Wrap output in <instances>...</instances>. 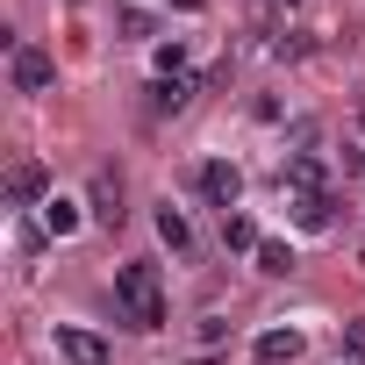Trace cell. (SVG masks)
<instances>
[{"label": "cell", "instance_id": "cell-1", "mask_svg": "<svg viewBox=\"0 0 365 365\" xmlns=\"http://www.w3.org/2000/svg\"><path fill=\"white\" fill-rule=\"evenodd\" d=\"M115 301H122V315L136 329H165V279H158V265H143V258L115 265Z\"/></svg>", "mask_w": 365, "mask_h": 365}, {"label": "cell", "instance_id": "cell-2", "mask_svg": "<svg viewBox=\"0 0 365 365\" xmlns=\"http://www.w3.org/2000/svg\"><path fill=\"white\" fill-rule=\"evenodd\" d=\"M51 344H58V358L65 365H108L115 351H108V336H93V329H79V322H58L51 329Z\"/></svg>", "mask_w": 365, "mask_h": 365}, {"label": "cell", "instance_id": "cell-3", "mask_svg": "<svg viewBox=\"0 0 365 365\" xmlns=\"http://www.w3.org/2000/svg\"><path fill=\"white\" fill-rule=\"evenodd\" d=\"M8 72H15V93H51V79H58V65L36 43H15L8 51Z\"/></svg>", "mask_w": 365, "mask_h": 365}, {"label": "cell", "instance_id": "cell-4", "mask_svg": "<svg viewBox=\"0 0 365 365\" xmlns=\"http://www.w3.org/2000/svg\"><path fill=\"white\" fill-rule=\"evenodd\" d=\"M51 194V172L36 165V158H15V172H8V208H36Z\"/></svg>", "mask_w": 365, "mask_h": 365}, {"label": "cell", "instance_id": "cell-5", "mask_svg": "<svg viewBox=\"0 0 365 365\" xmlns=\"http://www.w3.org/2000/svg\"><path fill=\"white\" fill-rule=\"evenodd\" d=\"M201 187H208V201L230 215V208H237V194H244V172H237L230 158H208V165H201Z\"/></svg>", "mask_w": 365, "mask_h": 365}, {"label": "cell", "instance_id": "cell-6", "mask_svg": "<svg viewBox=\"0 0 365 365\" xmlns=\"http://www.w3.org/2000/svg\"><path fill=\"white\" fill-rule=\"evenodd\" d=\"M251 351H258V365H294V358L308 351V336H301V329H265Z\"/></svg>", "mask_w": 365, "mask_h": 365}, {"label": "cell", "instance_id": "cell-7", "mask_svg": "<svg viewBox=\"0 0 365 365\" xmlns=\"http://www.w3.org/2000/svg\"><path fill=\"white\" fill-rule=\"evenodd\" d=\"M93 222L101 230H122V187H115L108 172H93Z\"/></svg>", "mask_w": 365, "mask_h": 365}, {"label": "cell", "instance_id": "cell-8", "mask_svg": "<svg viewBox=\"0 0 365 365\" xmlns=\"http://www.w3.org/2000/svg\"><path fill=\"white\" fill-rule=\"evenodd\" d=\"M194 101V79H150V115H179Z\"/></svg>", "mask_w": 365, "mask_h": 365}, {"label": "cell", "instance_id": "cell-9", "mask_svg": "<svg viewBox=\"0 0 365 365\" xmlns=\"http://www.w3.org/2000/svg\"><path fill=\"white\" fill-rule=\"evenodd\" d=\"M43 230H51L58 244L79 237V201H58V194H51V201H43Z\"/></svg>", "mask_w": 365, "mask_h": 365}, {"label": "cell", "instance_id": "cell-10", "mask_svg": "<svg viewBox=\"0 0 365 365\" xmlns=\"http://www.w3.org/2000/svg\"><path fill=\"white\" fill-rule=\"evenodd\" d=\"M222 244L258 258V244H265V237H258V222H251V215H237V208H230V215H222Z\"/></svg>", "mask_w": 365, "mask_h": 365}, {"label": "cell", "instance_id": "cell-11", "mask_svg": "<svg viewBox=\"0 0 365 365\" xmlns=\"http://www.w3.org/2000/svg\"><path fill=\"white\" fill-rule=\"evenodd\" d=\"M158 237H165V244H172V251H179V258H187V251H194V230H187V215H179V208H172V201H165V208H158Z\"/></svg>", "mask_w": 365, "mask_h": 365}, {"label": "cell", "instance_id": "cell-12", "mask_svg": "<svg viewBox=\"0 0 365 365\" xmlns=\"http://www.w3.org/2000/svg\"><path fill=\"white\" fill-rule=\"evenodd\" d=\"M287 187H294V194H322V158H308V150L287 158Z\"/></svg>", "mask_w": 365, "mask_h": 365}, {"label": "cell", "instance_id": "cell-13", "mask_svg": "<svg viewBox=\"0 0 365 365\" xmlns=\"http://www.w3.org/2000/svg\"><path fill=\"white\" fill-rule=\"evenodd\" d=\"M258 272H265V279H287V272H294V244L265 237V244H258Z\"/></svg>", "mask_w": 365, "mask_h": 365}, {"label": "cell", "instance_id": "cell-14", "mask_svg": "<svg viewBox=\"0 0 365 365\" xmlns=\"http://www.w3.org/2000/svg\"><path fill=\"white\" fill-rule=\"evenodd\" d=\"M294 222L301 230H329V194H294Z\"/></svg>", "mask_w": 365, "mask_h": 365}, {"label": "cell", "instance_id": "cell-15", "mask_svg": "<svg viewBox=\"0 0 365 365\" xmlns=\"http://www.w3.org/2000/svg\"><path fill=\"white\" fill-rule=\"evenodd\" d=\"M344 358H351V365H365V315L344 329Z\"/></svg>", "mask_w": 365, "mask_h": 365}, {"label": "cell", "instance_id": "cell-16", "mask_svg": "<svg viewBox=\"0 0 365 365\" xmlns=\"http://www.w3.org/2000/svg\"><path fill=\"white\" fill-rule=\"evenodd\" d=\"M358 122H365V108H358Z\"/></svg>", "mask_w": 365, "mask_h": 365}]
</instances>
